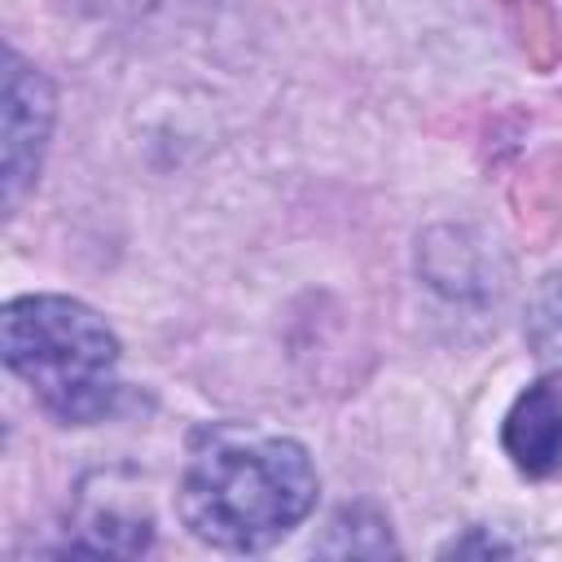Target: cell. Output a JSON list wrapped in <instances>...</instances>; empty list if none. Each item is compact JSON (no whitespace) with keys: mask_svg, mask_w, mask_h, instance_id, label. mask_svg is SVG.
Segmentation results:
<instances>
[{"mask_svg":"<svg viewBox=\"0 0 562 562\" xmlns=\"http://www.w3.org/2000/svg\"><path fill=\"white\" fill-rule=\"evenodd\" d=\"M527 334H531V347L540 351V360L562 369V272H553L540 285L531 316H527Z\"/></svg>","mask_w":562,"mask_h":562,"instance_id":"5b68a950","label":"cell"},{"mask_svg":"<svg viewBox=\"0 0 562 562\" xmlns=\"http://www.w3.org/2000/svg\"><path fill=\"white\" fill-rule=\"evenodd\" d=\"M505 452L522 474H553L562 465V400L549 382L527 386L505 417Z\"/></svg>","mask_w":562,"mask_h":562,"instance_id":"277c9868","label":"cell"},{"mask_svg":"<svg viewBox=\"0 0 562 562\" xmlns=\"http://www.w3.org/2000/svg\"><path fill=\"white\" fill-rule=\"evenodd\" d=\"M53 127V88L18 53L4 57V211L13 215L22 189L35 180Z\"/></svg>","mask_w":562,"mask_h":562,"instance_id":"3957f363","label":"cell"},{"mask_svg":"<svg viewBox=\"0 0 562 562\" xmlns=\"http://www.w3.org/2000/svg\"><path fill=\"white\" fill-rule=\"evenodd\" d=\"M316 465L281 435H224L202 448L180 483L184 527L228 553H255L290 536L316 505Z\"/></svg>","mask_w":562,"mask_h":562,"instance_id":"6da1fadb","label":"cell"},{"mask_svg":"<svg viewBox=\"0 0 562 562\" xmlns=\"http://www.w3.org/2000/svg\"><path fill=\"white\" fill-rule=\"evenodd\" d=\"M4 364L40 395V404L70 426H88L114 404L119 338L79 299L26 294L4 307Z\"/></svg>","mask_w":562,"mask_h":562,"instance_id":"7a4b0ae2","label":"cell"}]
</instances>
